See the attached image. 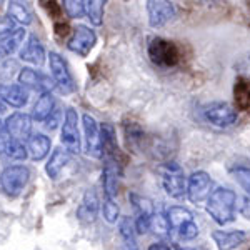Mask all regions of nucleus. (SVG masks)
I'll list each match as a JSON object with an SVG mask.
<instances>
[{
    "instance_id": "nucleus-1",
    "label": "nucleus",
    "mask_w": 250,
    "mask_h": 250,
    "mask_svg": "<svg viewBox=\"0 0 250 250\" xmlns=\"http://www.w3.org/2000/svg\"><path fill=\"white\" fill-rule=\"evenodd\" d=\"M237 195L235 192L227 187H219L207 199V213L217 225H227L235 219Z\"/></svg>"
},
{
    "instance_id": "nucleus-2",
    "label": "nucleus",
    "mask_w": 250,
    "mask_h": 250,
    "mask_svg": "<svg viewBox=\"0 0 250 250\" xmlns=\"http://www.w3.org/2000/svg\"><path fill=\"white\" fill-rule=\"evenodd\" d=\"M168 220V227L173 230L180 239L184 240H193L199 235V227H197L195 220H193V213L185 207L180 205H172L165 212Z\"/></svg>"
},
{
    "instance_id": "nucleus-3",
    "label": "nucleus",
    "mask_w": 250,
    "mask_h": 250,
    "mask_svg": "<svg viewBox=\"0 0 250 250\" xmlns=\"http://www.w3.org/2000/svg\"><path fill=\"white\" fill-rule=\"evenodd\" d=\"M148 59L155 67L172 68L180 62V50L170 40L155 37L148 42Z\"/></svg>"
},
{
    "instance_id": "nucleus-4",
    "label": "nucleus",
    "mask_w": 250,
    "mask_h": 250,
    "mask_svg": "<svg viewBox=\"0 0 250 250\" xmlns=\"http://www.w3.org/2000/svg\"><path fill=\"white\" fill-rule=\"evenodd\" d=\"M30 180V170L23 165H9L0 173V188L5 195L19 197Z\"/></svg>"
},
{
    "instance_id": "nucleus-5",
    "label": "nucleus",
    "mask_w": 250,
    "mask_h": 250,
    "mask_svg": "<svg viewBox=\"0 0 250 250\" xmlns=\"http://www.w3.org/2000/svg\"><path fill=\"white\" fill-rule=\"evenodd\" d=\"M159 173H160V182H162V187L167 195H170L172 199H182L185 193H187L185 175L179 164L167 162L160 165Z\"/></svg>"
},
{
    "instance_id": "nucleus-6",
    "label": "nucleus",
    "mask_w": 250,
    "mask_h": 250,
    "mask_svg": "<svg viewBox=\"0 0 250 250\" xmlns=\"http://www.w3.org/2000/svg\"><path fill=\"white\" fill-rule=\"evenodd\" d=\"M48 65H50V74L54 77L55 87L59 88L62 94H72L75 92V80L72 77L65 59L62 57L57 52H50L48 54Z\"/></svg>"
},
{
    "instance_id": "nucleus-7",
    "label": "nucleus",
    "mask_w": 250,
    "mask_h": 250,
    "mask_svg": "<svg viewBox=\"0 0 250 250\" xmlns=\"http://www.w3.org/2000/svg\"><path fill=\"white\" fill-rule=\"evenodd\" d=\"M204 117L215 127L227 128L237 122V108L227 102H210L204 108Z\"/></svg>"
},
{
    "instance_id": "nucleus-8",
    "label": "nucleus",
    "mask_w": 250,
    "mask_h": 250,
    "mask_svg": "<svg viewBox=\"0 0 250 250\" xmlns=\"http://www.w3.org/2000/svg\"><path fill=\"white\" fill-rule=\"evenodd\" d=\"M130 199V204L134 207V212H135V220H134V225H135V232L139 235H144V233L150 232V219L154 215V205L148 199L145 197L139 195V193H134L132 192L128 195Z\"/></svg>"
},
{
    "instance_id": "nucleus-9",
    "label": "nucleus",
    "mask_w": 250,
    "mask_h": 250,
    "mask_svg": "<svg viewBox=\"0 0 250 250\" xmlns=\"http://www.w3.org/2000/svg\"><path fill=\"white\" fill-rule=\"evenodd\" d=\"M63 147L70 154L80 152V132H79V114L74 108H67L62 124V135H60Z\"/></svg>"
},
{
    "instance_id": "nucleus-10",
    "label": "nucleus",
    "mask_w": 250,
    "mask_h": 250,
    "mask_svg": "<svg viewBox=\"0 0 250 250\" xmlns=\"http://www.w3.org/2000/svg\"><path fill=\"white\" fill-rule=\"evenodd\" d=\"M97 43V35L87 25H77L67 42V48L80 57H87Z\"/></svg>"
},
{
    "instance_id": "nucleus-11",
    "label": "nucleus",
    "mask_w": 250,
    "mask_h": 250,
    "mask_svg": "<svg viewBox=\"0 0 250 250\" xmlns=\"http://www.w3.org/2000/svg\"><path fill=\"white\" fill-rule=\"evenodd\" d=\"M212 190V179L207 172L197 170L188 177L187 182V197L192 204H200L208 199Z\"/></svg>"
},
{
    "instance_id": "nucleus-12",
    "label": "nucleus",
    "mask_w": 250,
    "mask_h": 250,
    "mask_svg": "<svg viewBox=\"0 0 250 250\" xmlns=\"http://www.w3.org/2000/svg\"><path fill=\"white\" fill-rule=\"evenodd\" d=\"M147 15L152 29H160L175 17V7L170 0H147Z\"/></svg>"
},
{
    "instance_id": "nucleus-13",
    "label": "nucleus",
    "mask_w": 250,
    "mask_h": 250,
    "mask_svg": "<svg viewBox=\"0 0 250 250\" xmlns=\"http://www.w3.org/2000/svg\"><path fill=\"white\" fill-rule=\"evenodd\" d=\"M83 134H85V152L87 155L100 159L102 157V139H100V127L90 114L82 117Z\"/></svg>"
},
{
    "instance_id": "nucleus-14",
    "label": "nucleus",
    "mask_w": 250,
    "mask_h": 250,
    "mask_svg": "<svg viewBox=\"0 0 250 250\" xmlns=\"http://www.w3.org/2000/svg\"><path fill=\"white\" fill-rule=\"evenodd\" d=\"M19 83L23 85L25 88H30V90L35 92H50L52 88L55 87V82H52L47 75H43L42 72L34 70L30 67H23L20 68L19 72Z\"/></svg>"
},
{
    "instance_id": "nucleus-15",
    "label": "nucleus",
    "mask_w": 250,
    "mask_h": 250,
    "mask_svg": "<svg viewBox=\"0 0 250 250\" xmlns=\"http://www.w3.org/2000/svg\"><path fill=\"white\" fill-rule=\"evenodd\" d=\"M32 117L27 114H22V112H15L7 117L5 124V134L14 137V139L19 140H27L32 134Z\"/></svg>"
},
{
    "instance_id": "nucleus-16",
    "label": "nucleus",
    "mask_w": 250,
    "mask_h": 250,
    "mask_svg": "<svg viewBox=\"0 0 250 250\" xmlns=\"http://www.w3.org/2000/svg\"><path fill=\"white\" fill-rule=\"evenodd\" d=\"M99 210H100V200L99 195L94 188H88L85 190L82 197V202H80L79 208H77V219L80 224L83 225H90L94 224L99 217Z\"/></svg>"
},
{
    "instance_id": "nucleus-17",
    "label": "nucleus",
    "mask_w": 250,
    "mask_h": 250,
    "mask_svg": "<svg viewBox=\"0 0 250 250\" xmlns=\"http://www.w3.org/2000/svg\"><path fill=\"white\" fill-rule=\"evenodd\" d=\"M120 177H122V164L117 160L105 159V165L102 170V187L105 197H112V199L117 197Z\"/></svg>"
},
{
    "instance_id": "nucleus-18",
    "label": "nucleus",
    "mask_w": 250,
    "mask_h": 250,
    "mask_svg": "<svg viewBox=\"0 0 250 250\" xmlns=\"http://www.w3.org/2000/svg\"><path fill=\"white\" fill-rule=\"evenodd\" d=\"M0 100L10 107L22 108L29 102V92L20 83H3L0 85Z\"/></svg>"
},
{
    "instance_id": "nucleus-19",
    "label": "nucleus",
    "mask_w": 250,
    "mask_h": 250,
    "mask_svg": "<svg viewBox=\"0 0 250 250\" xmlns=\"http://www.w3.org/2000/svg\"><path fill=\"white\" fill-rule=\"evenodd\" d=\"M100 139H102V155L108 160L120 162V150H119V144H117L114 125L102 124V127H100Z\"/></svg>"
},
{
    "instance_id": "nucleus-20",
    "label": "nucleus",
    "mask_w": 250,
    "mask_h": 250,
    "mask_svg": "<svg viewBox=\"0 0 250 250\" xmlns=\"http://www.w3.org/2000/svg\"><path fill=\"white\" fill-rule=\"evenodd\" d=\"M20 59L39 67L45 62V48H43L42 42L35 35H30L27 39V42L22 45V48H20Z\"/></svg>"
},
{
    "instance_id": "nucleus-21",
    "label": "nucleus",
    "mask_w": 250,
    "mask_h": 250,
    "mask_svg": "<svg viewBox=\"0 0 250 250\" xmlns=\"http://www.w3.org/2000/svg\"><path fill=\"white\" fill-rule=\"evenodd\" d=\"M212 239L219 250H233L247 239L244 230H213Z\"/></svg>"
},
{
    "instance_id": "nucleus-22",
    "label": "nucleus",
    "mask_w": 250,
    "mask_h": 250,
    "mask_svg": "<svg viewBox=\"0 0 250 250\" xmlns=\"http://www.w3.org/2000/svg\"><path fill=\"white\" fill-rule=\"evenodd\" d=\"M3 137L0 139V155L10 160H25L27 155H29V150L22 144V140L14 139L10 135H7V139H3Z\"/></svg>"
},
{
    "instance_id": "nucleus-23",
    "label": "nucleus",
    "mask_w": 250,
    "mask_h": 250,
    "mask_svg": "<svg viewBox=\"0 0 250 250\" xmlns=\"http://www.w3.org/2000/svg\"><path fill=\"white\" fill-rule=\"evenodd\" d=\"M70 159H72V154L67 150L65 147H63V148L62 147L55 148V150L52 152V155H50V159H48L47 165H45L47 175L50 177L52 180H55L60 175V172L63 170V167L70 162Z\"/></svg>"
},
{
    "instance_id": "nucleus-24",
    "label": "nucleus",
    "mask_w": 250,
    "mask_h": 250,
    "mask_svg": "<svg viewBox=\"0 0 250 250\" xmlns=\"http://www.w3.org/2000/svg\"><path fill=\"white\" fill-rule=\"evenodd\" d=\"M50 139L43 134H35L29 137V144H27V150H29V155L32 160L35 162H40L48 155L50 152Z\"/></svg>"
},
{
    "instance_id": "nucleus-25",
    "label": "nucleus",
    "mask_w": 250,
    "mask_h": 250,
    "mask_svg": "<svg viewBox=\"0 0 250 250\" xmlns=\"http://www.w3.org/2000/svg\"><path fill=\"white\" fill-rule=\"evenodd\" d=\"M55 99L50 92H42V95L37 99L34 105V110H32V119L37 120V122H45L48 119V115L55 110Z\"/></svg>"
},
{
    "instance_id": "nucleus-26",
    "label": "nucleus",
    "mask_w": 250,
    "mask_h": 250,
    "mask_svg": "<svg viewBox=\"0 0 250 250\" xmlns=\"http://www.w3.org/2000/svg\"><path fill=\"white\" fill-rule=\"evenodd\" d=\"M7 12H9V17L14 22H19L22 25L32 23V10L29 9L25 0H9Z\"/></svg>"
},
{
    "instance_id": "nucleus-27",
    "label": "nucleus",
    "mask_w": 250,
    "mask_h": 250,
    "mask_svg": "<svg viewBox=\"0 0 250 250\" xmlns=\"http://www.w3.org/2000/svg\"><path fill=\"white\" fill-rule=\"evenodd\" d=\"M119 232L120 237L124 240V250H139V245H137L135 240V225L128 217H124L119 224Z\"/></svg>"
},
{
    "instance_id": "nucleus-28",
    "label": "nucleus",
    "mask_w": 250,
    "mask_h": 250,
    "mask_svg": "<svg viewBox=\"0 0 250 250\" xmlns=\"http://www.w3.org/2000/svg\"><path fill=\"white\" fill-rule=\"evenodd\" d=\"M233 94H235L237 107H239L240 110L250 112V80L240 77L235 82V88H233Z\"/></svg>"
},
{
    "instance_id": "nucleus-29",
    "label": "nucleus",
    "mask_w": 250,
    "mask_h": 250,
    "mask_svg": "<svg viewBox=\"0 0 250 250\" xmlns=\"http://www.w3.org/2000/svg\"><path fill=\"white\" fill-rule=\"evenodd\" d=\"M107 0H87L85 3V14L88 20L94 25H102L104 23V14H105Z\"/></svg>"
},
{
    "instance_id": "nucleus-30",
    "label": "nucleus",
    "mask_w": 250,
    "mask_h": 250,
    "mask_svg": "<svg viewBox=\"0 0 250 250\" xmlns=\"http://www.w3.org/2000/svg\"><path fill=\"white\" fill-rule=\"evenodd\" d=\"M23 39H25V30L23 29H15L12 34L3 40L2 43V52L5 55H12L17 48H20L23 45Z\"/></svg>"
},
{
    "instance_id": "nucleus-31",
    "label": "nucleus",
    "mask_w": 250,
    "mask_h": 250,
    "mask_svg": "<svg viewBox=\"0 0 250 250\" xmlns=\"http://www.w3.org/2000/svg\"><path fill=\"white\" fill-rule=\"evenodd\" d=\"M124 134H125V139H127L128 147H137V145L142 144V140H144V130L140 128V125L135 122H125Z\"/></svg>"
},
{
    "instance_id": "nucleus-32",
    "label": "nucleus",
    "mask_w": 250,
    "mask_h": 250,
    "mask_svg": "<svg viewBox=\"0 0 250 250\" xmlns=\"http://www.w3.org/2000/svg\"><path fill=\"white\" fill-rule=\"evenodd\" d=\"M85 0H62V9L68 19H82L85 15Z\"/></svg>"
},
{
    "instance_id": "nucleus-33",
    "label": "nucleus",
    "mask_w": 250,
    "mask_h": 250,
    "mask_svg": "<svg viewBox=\"0 0 250 250\" xmlns=\"http://www.w3.org/2000/svg\"><path fill=\"white\" fill-rule=\"evenodd\" d=\"M150 230L155 233L157 237H167L168 232H170V227H168V220L165 213H159L154 212L150 219Z\"/></svg>"
},
{
    "instance_id": "nucleus-34",
    "label": "nucleus",
    "mask_w": 250,
    "mask_h": 250,
    "mask_svg": "<svg viewBox=\"0 0 250 250\" xmlns=\"http://www.w3.org/2000/svg\"><path fill=\"white\" fill-rule=\"evenodd\" d=\"M230 175L233 177V180H235V182L250 195V167H245V165H235V167L230 168Z\"/></svg>"
},
{
    "instance_id": "nucleus-35",
    "label": "nucleus",
    "mask_w": 250,
    "mask_h": 250,
    "mask_svg": "<svg viewBox=\"0 0 250 250\" xmlns=\"http://www.w3.org/2000/svg\"><path fill=\"white\" fill-rule=\"evenodd\" d=\"M102 212H104V219H105L108 224H115V222L119 220V213H120V208H119V205L115 204V199L105 197L102 204Z\"/></svg>"
},
{
    "instance_id": "nucleus-36",
    "label": "nucleus",
    "mask_w": 250,
    "mask_h": 250,
    "mask_svg": "<svg viewBox=\"0 0 250 250\" xmlns=\"http://www.w3.org/2000/svg\"><path fill=\"white\" fill-rule=\"evenodd\" d=\"M15 30V22L10 17H0V40H5Z\"/></svg>"
},
{
    "instance_id": "nucleus-37",
    "label": "nucleus",
    "mask_w": 250,
    "mask_h": 250,
    "mask_svg": "<svg viewBox=\"0 0 250 250\" xmlns=\"http://www.w3.org/2000/svg\"><path fill=\"white\" fill-rule=\"evenodd\" d=\"M59 117H60V112L55 108L54 112H52L50 115H48V119L45 120V127L47 128H50V130H54L55 127H57V124H59Z\"/></svg>"
},
{
    "instance_id": "nucleus-38",
    "label": "nucleus",
    "mask_w": 250,
    "mask_h": 250,
    "mask_svg": "<svg viewBox=\"0 0 250 250\" xmlns=\"http://www.w3.org/2000/svg\"><path fill=\"white\" fill-rule=\"evenodd\" d=\"M240 213L245 217L247 220H250V197L242 200V205H240Z\"/></svg>"
},
{
    "instance_id": "nucleus-39",
    "label": "nucleus",
    "mask_w": 250,
    "mask_h": 250,
    "mask_svg": "<svg viewBox=\"0 0 250 250\" xmlns=\"http://www.w3.org/2000/svg\"><path fill=\"white\" fill-rule=\"evenodd\" d=\"M148 250H172V249L167 247V245H164V244H154V245L148 247Z\"/></svg>"
},
{
    "instance_id": "nucleus-40",
    "label": "nucleus",
    "mask_w": 250,
    "mask_h": 250,
    "mask_svg": "<svg viewBox=\"0 0 250 250\" xmlns=\"http://www.w3.org/2000/svg\"><path fill=\"white\" fill-rule=\"evenodd\" d=\"M3 135H7V134H5V127H3V124L0 122V139H2Z\"/></svg>"
},
{
    "instance_id": "nucleus-41",
    "label": "nucleus",
    "mask_w": 250,
    "mask_h": 250,
    "mask_svg": "<svg viewBox=\"0 0 250 250\" xmlns=\"http://www.w3.org/2000/svg\"><path fill=\"white\" fill-rule=\"evenodd\" d=\"M177 250H195V249H188V247H179Z\"/></svg>"
},
{
    "instance_id": "nucleus-42",
    "label": "nucleus",
    "mask_w": 250,
    "mask_h": 250,
    "mask_svg": "<svg viewBox=\"0 0 250 250\" xmlns=\"http://www.w3.org/2000/svg\"><path fill=\"white\" fill-rule=\"evenodd\" d=\"M3 110V105H2V100H0V112Z\"/></svg>"
},
{
    "instance_id": "nucleus-43",
    "label": "nucleus",
    "mask_w": 250,
    "mask_h": 250,
    "mask_svg": "<svg viewBox=\"0 0 250 250\" xmlns=\"http://www.w3.org/2000/svg\"><path fill=\"white\" fill-rule=\"evenodd\" d=\"M247 68H249V70H250V59H249V67H247Z\"/></svg>"
},
{
    "instance_id": "nucleus-44",
    "label": "nucleus",
    "mask_w": 250,
    "mask_h": 250,
    "mask_svg": "<svg viewBox=\"0 0 250 250\" xmlns=\"http://www.w3.org/2000/svg\"><path fill=\"white\" fill-rule=\"evenodd\" d=\"M210 2H219V0H210Z\"/></svg>"
},
{
    "instance_id": "nucleus-45",
    "label": "nucleus",
    "mask_w": 250,
    "mask_h": 250,
    "mask_svg": "<svg viewBox=\"0 0 250 250\" xmlns=\"http://www.w3.org/2000/svg\"><path fill=\"white\" fill-rule=\"evenodd\" d=\"M3 54V52H2V48H0V55H2Z\"/></svg>"
}]
</instances>
